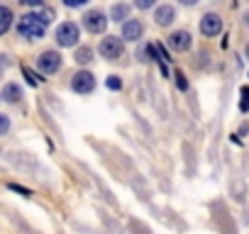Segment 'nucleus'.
<instances>
[{
  "instance_id": "1a4fd4ad",
  "label": "nucleus",
  "mask_w": 249,
  "mask_h": 234,
  "mask_svg": "<svg viewBox=\"0 0 249 234\" xmlns=\"http://www.w3.org/2000/svg\"><path fill=\"white\" fill-rule=\"evenodd\" d=\"M142 32H144V27H142L140 20H127V22H124V27H122V39L137 42L142 37Z\"/></svg>"
},
{
  "instance_id": "0eeeda50",
  "label": "nucleus",
  "mask_w": 249,
  "mask_h": 234,
  "mask_svg": "<svg viewBox=\"0 0 249 234\" xmlns=\"http://www.w3.org/2000/svg\"><path fill=\"white\" fill-rule=\"evenodd\" d=\"M220 30H222L220 15H215V13L203 15V20H200V32H203L205 37H215V34H220Z\"/></svg>"
},
{
  "instance_id": "20e7f679",
  "label": "nucleus",
  "mask_w": 249,
  "mask_h": 234,
  "mask_svg": "<svg viewBox=\"0 0 249 234\" xmlns=\"http://www.w3.org/2000/svg\"><path fill=\"white\" fill-rule=\"evenodd\" d=\"M37 66H39L42 73L52 76V73H56V71L61 68V54H56V51H44V54L37 59Z\"/></svg>"
},
{
  "instance_id": "a211bd4d",
  "label": "nucleus",
  "mask_w": 249,
  "mask_h": 234,
  "mask_svg": "<svg viewBox=\"0 0 249 234\" xmlns=\"http://www.w3.org/2000/svg\"><path fill=\"white\" fill-rule=\"evenodd\" d=\"M22 73H25V76H27V81H30V83H32V85H39V78H37V76H35V73H32V71H30V68H27V66H25V68H22Z\"/></svg>"
},
{
  "instance_id": "dca6fc26",
  "label": "nucleus",
  "mask_w": 249,
  "mask_h": 234,
  "mask_svg": "<svg viewBox=\"0 0 249 234\" xmlns=\"http://www.w3.org/2000/svg\"><path fill=\"white\" fill-rule=\"evenodd\" d=\"M105 85H107V88H110V90H120V88H122V81H120V78H117V76H110V78H107V83H105Z\"/></svg>"
},
{
  "instance_id": "412c9836",
  "label": "nucleus",
  "mask_w": 249,
  "mask_h": 234,
  "mask_svg": "<svg viewBox=\"0 0 249 234\" xmlns=\"http://www.w3.org/2000/svg\"><path fill=\"white\" fill-rule=\"evenodd\" d=\"M64 3L69 5V8H81V5H86L88 0H64Z\"/></svg>"
},
{
  "instance_id": "4be33fe9",
  "label": "nucleus",
  "mask_w": 249,
  "mask_h": 234,
  "mask_svg": "<svg viewBox=\"0 0 249 234\" xmlns=\"http://www.w3.org/2000/svg\"><path fill=\"white\" fill-rule=\"evenodd\" d=\"M25 5H39V3H44V0H22Z\"/></svg>"
},
{
  "instance_id": "39448f33",
  "label": "nucleus",
  "mask_w": 249,
  "mask_h": 234,
  "mask_svg": "<svg viewBox=\"0 0 249 234\" xmlns=\"http://www.w3.org/2000/svg\"><path fill=\"white\" fill-rule=\"evenodd\" d=\"M83 25H86V30L90 34H100V32H105L107 20H105V15L100 10H93V13H86L83 15Z\"/></svg>"
},
{
  "instance_id": "6e6552de",
  "label": "nucleus",
  "mask_w": 249,
  "mask_h": 234,
  "mask_svg": "<svg viewBox=\"0 0 249 234\" xmlns=\"http://www.w3.org/2000/svg\"><path fill=\"white\" fill-rule=\"evenodd\" d=\"M191 34L188 32H183V30H178V32H174L171 37H169V47L174 49V51H188L191 49Z\"/></svg>"
},
{
  "instance_id": "5701e85b",
  "label": "nucleus",
  "mask_w": 249,
  "mask_h": 234,
  "mask_svg": "<svg viewBox=\"0 0 249 234\" xmlns=\"http://www.w3.org/2000/svg\"><path fill=\"white\" fill-rule=\"evenodd\" d=\"M181 3H183V5H196L198 0H181Z\"/></svg>"
},
{
  "instance_id": "4468645a",
  "label": "nucleus",
  "mask_w": 249,
  "mask_h": 234,
  "mask_svg": "<svg viewBox=\"0 0 249 234\" xmlns=\"http://www.w3.org/2000/svg\"><path fill=\"white\" fill-rule=\"evenodd\" d=\"M76 61H78V64H88V61H93V49H88V47L78 49V51H76Z\"/></svg>"
},
{
  "instance_id": "423d86ee",
  "label": "nucleus",
  "mask_w": 249,
  "mask_h": 234,
  "mask_svg": "<svg viewBox=\"0 0 249 234\" xmlns=\"http://www.w3.org/2000/svg\"><path fill=\"white\" fill-rule=\"evenodd\" d=\"M71 88H73L76 93H81V95L90 93V90L95 88V78H93V73H88V71H78V73L71 78Z\"/></svg>"
},
{
  "instance_id": "f8f14e48",
  "label": "nucleus",
  "mask_w": 249,
  "mask_h": 234,
  "mask_svg": "<svg viewBox=\"0 0 249 234\" xmlns=\"http://www.w3.org/2000/svg\"><path fill=\"white\" fill-rule=\"evenodd\" d=\"M13 25V10L5 8V5H0V34H5Z\"/></svg>"
},
{
  "instance_id": "f3484780",
  "label": "nucleus",
  "mask_w": 249,
  "mask_h": 234,
  "mask_svg": "<svg viewBox=\"0 0 249 234\" xmlns=\"http://www.w3.org/2000/svg\"><path fill=\"white\" fill-rule=\"evenodd\" d=\"M154 3H157V0H135V5H137L140 10H149Z\"/></svg>"
},
{
  "instance_id": "aec40b11",
  "label": "nucleus",
  "mask_w": 249,
  "mask_h": 234,
  "mask_svg": "<svg viewBox=\"0 0 249 234\" xmlns=\"http://www.w3.org/2000/svg\"><path fill=\"white\" fill-rule=\"evenodd\" d=\"M242 98H244L242 100V110H247L249 107V88H242Z\"/></svg>"
},
{
  "instance_id": "f257e3e1",
  "label": "nucleus",
  "mask_w": 249,
  "mask_h": 234,
  "mask_svg": "<svg viewBox=\"0 0 249 234\" xmlns=\"http://www.w3.org/2000/svg\"><path fill=\"white\" fill-rule=\"evenodd\" d=\"M47 27H49V13H27L18 22V32L25 39H39V37H44Z\"/></svg>"
},
{
  "instance_id": "6ab92c4d",
  "label": "nucleus",
  "mask_w": 249,
  "mask_h": 234,
  "mask_svg": "<svg viewBox=\"0 0 249 234\" xmlns=\"http://www.w3.org/2000/svg\"><path fill=\"white\" fill-rule=\"evenodd\" d=\"M176 83H178V88H181V90H186V85H188V83H186V76H183L181 71L176 73Z\"/></svg>"
},
{
  "instance_id": "f03ea898",
  "label": "nucleus",
  "mask_w": 249,
  "mask_h": 234,
  "mask_svg": "<svg viewBox=\"0 0 249 234\" xmlns=\"http://www.w3.org/2000/svg\"><path fill=\"white\" fill-rule=\"evenodd\" d=\"M78 37H81V32H78V27H76L73 22H64V25H59V30H56V42H59V47H73V44L78 42Z\"/></svg>"
},
{
  "instance_id": "9d476101",
  "label": "nucleus",
  "mask_w": 249,
  "mask_h": 234,
  "mask_svg": "<svg viewBox=\"0 0 249 234\" xmlns=\"http://www.w3.org/2000/svg\"><path fill=\"white\" fill-rule=\"evenodd\" d=\"M174 17H176V10H174L171 5H161V8H157V13H154V20H157V25H161V27L171 25Z\"/></svg>"
},
{
  "instance_id": "9b49d317",
  "label": "nucleus",
  "mask_w": 249,
  "mask_h": 234,
  "mask_svg": "<svg viewBox=\"0 0 249 234\" xmlns=\"http://www.w3.org/2000/svg\"><path fill=\"white\" fill-rule=\"evenodd\" d=\"M3 98H5L8 102H20V98H22L20 85H18V83H8V85L3 88Z\"/></svg>"
},
{
  "instance_id": "2eb2a0df",
  "label": "nucleus",
  "mask_w": 249,
  "mask_h": 234,
  "mask_svg": "<svg viewBox=\"0 0 249 234\" xmlns=\"http://www.w3.org/2000/svg\"><path fill=\"white\" fill-rule=\"evenodd\" d=\"M8 132H10V117L0 112V137H3V134H8Z\"/></svg>"
},
{
  "instance_id": "ddd939ff",
  "label": "nucleus",
  "mask_w": 249,
  "mask_h": 234,
  "mask_svg": "<svg viewBox=\"0 0 249 234\" xmlns=\"http://www.w3.org/2000/svg\"><path fill=\"white\" fill-rule=\"evenodd\" d=\"M127 15H130V8H127V5H115V8H112V13H110L112 22H120V20H127Z\"/></svg>"
},
{
  "instance_id": "a878e982",
  "label": "nucleus",
  "mask_w": 249,
  "mask_h": 234,
  "mask_svg": "<svg viewBox=\"0 0 249 234\" xmlns=\"http://www.w3.org/2000/svg\"><path fill=\"white\" fill-rule=\"evenodd\" d=\"M0 73H3V68H0Z\"/></svg>"
},
{
  "instance_id": "7ed1b4c3",
  "label": "nucleus",
  "mask_w": 249,
  "mask_h": 234,
  "mask_svg": "<svg viewBox=\"0 0 249 234\" xmlns=\"http://www.w3.org/2000/svg\"><path fill=\"white\" fill-rule=\"evenodd\" d=\"M122 49H124V47H122V39H120V37H105V39L100 42V47H98V51H100L105 59H110V61H112V59H120V56H122Z\"/></svg>"
},
{
  "instance_id": "b1692460",
  "label": "nucleus",
  "mask_w": 249,
  "mask_h": 234,
  "mask_svg": "<svg viewBox=\"0 0 249 234\" xmlns=\"http://www.w3.org/2000/svg\"><path fill=\"white\" fill-rule=\"evenodd\" d=\"M247 22H249V13H247Z\"/></svg>"
},
{
  "instance_id": "393cba45",
  "label": "nucleus",
  "mask_w": 249,
  "mask_h": 234,
  "mask_svg": "<svg viewBox=\"0 0 249 234\" xmlns=\"http://www.w3.org/2000/svg\"><path fill=\"white\" fill-rule=\"evenodd\" d=\"M247 56H249V47H247Z\"/></svg>"
}]
</instances>
